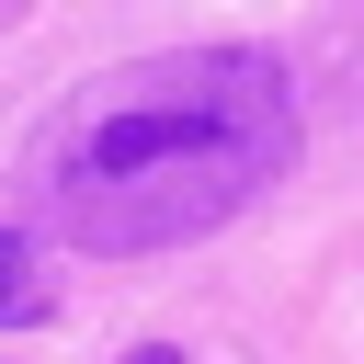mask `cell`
Returning <instances> with one entry per match:
<instances>
[{"mask_svg":"<svg viewBox=\"0 0 364 364\" xmlns=\"http://www.w3.org/2000/svg\"><path fill=\"white\" fill-rule=\"evenodd\" d=\"M296 159V80L262 46H171L80 80L34 148L23 193L68 250H182L262 205Z\"/></svg>","mask_w":364,"mask_h":364,"instance_id":"6da1fadb","label":"cell"},{"mask_svg":"<svg viewBox=\"0 0 364 364\" xmlns=\"http://www.w3.org/2000/svg\"><path fill=\"white\" fill-rule=\"evenodd\" d=\"M34 307H46V273H34L23 228H0V318H34Z\"/></svg>","mask_w":364,"mask_h":364,"instance_id":"7a4b0ae2","label":"cell"}]
</instances>
